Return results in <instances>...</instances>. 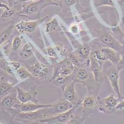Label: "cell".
Wrapping results in <instances>:
<instances>
[{"mask_svg":"<svg viewBox=\"0 0 124 124\" xmlns=\"http://www.w3.org/2000/svg\"><path fill=\"white\" fill-rule=\"evenodd\" d=\"M48 108H41L35 111L18 113L14 117V120L26 123L36 122L40 119L48 117Z\"/></svg>","mask_w":124,"mask_h":124,"instance_id":"1","label":"cell"},{"mask_svg":"<svg viewBox=\"0 0 124 124\" xmlns=\"http://www.w3.org/2000/svg\"><path fill=\"white\" fill-rule=\"evenodd\" d=\"M60 4V2H54L52 0H39L23 5L20 13L27 16L37 15L47 6L51 5L58 6Z\"/></svg>","mask_w":124,"mask_h":124,"instance_id":"2","label":"cell"},{"mask_svg":"<svg viewBox=\"0 0 124 124\" xmlns=\"http://www.w3.org/2000/svg\"><path fill=\"white\" fill-rule=\"evenodd\" d=\"M80 105H74L71 109L66 112L40 119L36 122L42 124H68L69 121L73 116L74 111Z\"/></svg>","mask_w":124,"mask_h":124,"instance_id":"3","label":"cell"},{"mask_svg":"<svg viewBox=\"0 0 124 124\" xmlns=\"http://www.w3.org/2000/svg\"><path fill=\"white\" fill-rule=\"evenodd\" d=\"M97 99V94L89 93L81 101L80 104L82 107V116L86 119L92 117L94 115L95 107L99 101Z\"/></svg>","mask_w":124,"mask_h":124,"instance_id":"4","label":"cell"},{"mask_svg":"<svg viewBox=\"0 0 124 124\" xmlns=\"http://www.w3.org/2000/svg\"><path fill=\"white\" fill-rule=\"evenodd\" d=\"M21 103L17 97V92L15 89V91H12L7 95L1 99L0 109L14 119L15 116L13 108L16 104Z\"/></svg>","mask_w":124,"mask_h":124,"instance_id":"5","label":"cell"},{"mask_svg":"<svg viewBox=\"0 0 124 124\" xmlns=\"http://www.w3.org/2000/svg\"><path fill=\"white\" fill-rule=\"evenodd\" d=\"M27 69L32 76L41 80L46 79L52 70L50 66L38 62L27 66Z\"/></svg>","mask_w":124,"mask_h":124,"instance_id":"6","label":"cell"},{"mask_svg":"<svg viewBox=\"0 0 124 124\" xmlns=\"http://www.w3.org/2000/svg\"><path fill=\"white\" fill-rule=\"evenodd\" d=\"M120 99L115 97L113 94H110L97 103L99 112L106 114H112L115 112V107L119 103Z\"/></svg>","mask_w":124,"mask_h":124,"instance_id":"7","label":"cell"},{"mask_svg":"<svg viewBox=\"0 0 124 124\" xmlns=\"http://www.w3.org/2000/svg\"><path fill=\"white\" fill-rule=\"evenodd\" d=\"M98 40L102 46L114 49L120 53L121 56L124 54V47L114 38L113 36L106 32H103L100 34Z\"/></svg>","mask_w":124,"mask_h":124,"instance_id":"8","label":"cell"},{"mask_svg":"<svg viewBox=\"0 0 124 124\" xmlns=\"http://www.w3.org/2000/svg\"><path fill=\"white\" fill-rule=\"evenodd\" d=\"M75 69V67L69 57L65 58L57 63L54 66L52 77H55L59 74L70 76L73 73Z\"/></svg>","mask_w":124,"mask_h":124,"instance_id":"9","label":"cell"},{"mask_svg":"<svg viewBox=\"0 0 124 124\" xmlns=\"http://www.w3.org/2000/svg\"><path fill=\"white\" fill-rule=\"evenodd\" d=\"M74 105L65 98H61L53 103L52 106L48 108L49 117L66 112Z\"/></svg>","mask_w":124,"mask_h":124,"instance_id":"10","label":"cell"},{"mask_svg":"<svg viewBox=\"0 0 124 124\" xmlns=\"http://www.w3.org/2000/svg\"><path fill=\"white\" fill-rule=\"evenodd\" d=\"M37 85H32L30 87V90L25 91L19 87H16L17 92V97L21 103H27L29 102L38 103L36 96L37 92L36 90Z\"/></svg>","mask_w":124,"mask_h":124,"instance_id":"11","label":"cell"},{"mask_svg":"<svg viewBox=\"0 0 124 124\" xmlns=\"http://www.w3.org/2000/svg\"><path fill=\"white\" fill-rule=\"evenodd\" d=\"M53 103L50 104H40L34 102H29L27 103H20L16 104L13 108L14 112L16 115L20 112H28L35 111L38 109L50 107L52 106Z\"/></svg>","mask_w":124,"mask_h":124,"instance_id":"12","label":"cell"},{"mask_svg":"<svg viewBox=\"0 0 124 124\" xmlns=\"http://www.w3.org/2000/svg\"><path fill=\"white\" fill-rule=\"evenodd\" d=\"M48 17L45 16L44 18L32 21H20L15 26V29L19 33H23L24 32L32 33L34 32L37 27L42 24L44 20Z\"/></svg>","mask_w":124,"mask_h":124,"instance_id":"13","label":"cell"},{"mask_svg":"<svg viewBox=\"0 0 124 124\" xmlns=\"http://www.w3.org/2000/svg\"><path fill=\"white\" fill-rule=\"evenodd\" d=\"M119 72L114 66H112L106 72V76L110 85L119 99H121V95L119 86Z\"/></svg>","mask_w":124,"mask_h":124,"instance_id":"14","label":"cell"},{"mask_svg":"<svg viewBox=\"0 0 124 124\" xmlns=\"http://www.w3.org/2000/svg\"><path fill=\"white\" fill-rule=\"evenodd\" d=\"M76 81L73 79L71 82L62 91L63 92V97L66 100L70 101L73 105L80 104V101L75 91V84Z\"/></svg>","mask_w":124,"mask_h":124,"instance_id":"15","label":"cell"},{"mask_svg":"<svg viewBox=\"0 0 124 124\" xmlns=\"http://www.w3.org/2000/svg\"><path fill=\"white\" fill-rule=\"evenodd\" d=\"M74 79V75L73 73L70 76L59 74L55 77H51L49 82L54 86L61 88L63 91L65 86Z\"/></svg>","mask_w":124,"mask_h":124,"instance_id":"16","label":"cell"},{"mask_svg":"<svg viewBox=\"0 0 124 124\" xmlns=\"http://www.w3.org/2000/svg\"><path fill=\"white\" fill-rule=\"evenodd\" d=\"M89 68L95 82L100 81L102 78V63L97 61L91 53L90 55Z\"/></svg>","mask_w":124,"mask_h":124,"instance_id":"17","label":"cell"},{"mask_svg":"<svg viewBox=\"0 0 124 124\" xmlns=\"http://www.w3.org/2000/svg\"><path fill=\"white\" fill-rule=\"evenodd\" d=\"M74 53L81 64H85L87 66L89 67L90 55L91 53L89 46L87 45L80 46L75 51Z\"/></svg>","mask_w":124,"mask_h":124,"instance_id":"18","label":"cell"},{"mask_svg":"<svg viewBox=\"0 0 124 124\" xmlns=\"http://www.w3.org/2000/svg\"><path fill=\"white\" fill-rule=\"evenodd\" d=\"M101 50L103 52L106 59L111 62L115 66L121 58V55L113 49L106 47H101Z\"/></svg>","mask_w":124,"mask_h":124,"instance_id":"19","label":"cell"},{"mask_svg":"<svg viewBox=\"0 0 124 124\" xmlns=\"http://www.w3.org/2000/svg\"><path fill=\"white\" fill-rule=\"evenodd\" d=\"M74 75V79L77 82L85 84L89 80V74L88 71L84 68H76L73 72Z\"/></svg>","mask_w":124,"mask_h":124,"instance_id":"20","label":"cell"},{"mask_svg":"<svg viewBox=\"0 0 124 124\" xmlns=\"http://www.w3.org/2000/svg\"><path fill=\"white\" fill-rule=\"evenodd\" d=\"M14 85V83L10 80L8 82H1L0 85V95L1 99L11 92V91Z\"/></svg>","mask_w":124,"mask_h":124,"instance_id":"21","label":"cell"},{"mask_svg":"<svg viewBox=\"0 0 124 124\" xmlns=\"http://www.w3.org/2000/svg\"><path fill=\"white\" fill-rule=\"evenodd\" d=\"M33 54L32 50L30 44L27 43L22 48L19 53L20 57L23 59L29 58Z\"/></svg>","mask_w":124,"mask_h":124,"instance_id":"22","label":"cell"},{"mask_svg":"<svg viewBox=\"0 0 124 124\" xmlns=\"http://www.w3.org/2000/svg\"><path fill=\"white\" fill-rule=\"evenodd\" d=\"M13 26L12 25H11L10 26L8 27L7 28L1 32L0 36V44L1 45L8 40L9 36L12 34V32H13Z\"/></svg>","mask_w":124,"mask_h":124,"instance_id":"23","label":"cell"},{"mask_svg":"<svg viewBox=\"0 0 124 124\" xmlns=\"http://www.w3.org/2000/svg\"><path fill=\"white\" fill-rule=\"evenodd\" d=\"M59 26L56 18H54L47 22L45 25V31L47 33H51L55 31Z\"/></svg>","mask_w":124,"mask_h":124,"instance_id":"24","label":"cell"},{"mask_svg":"<svg viewBox=\"0 0 124 124\" xmlns=\"http://www.w3.org/2000/svg\"><path fill=\"white\" fill-rule=\"evenodd\" d=\"M0 8L4 9L0 16V18L1 20L8 19L11 17L14 14V11L10 9L8 6L5 4L0 3Z\"/></svg>","mask_w":124,"mask_h":124,"instance_id":"25","label":"cell"},{"mask_svg":"<svg viewBox=\"0 0 124 124\" xmlns=\"http://www.w3.org/2000/svg\"><path fill=\"white\" fill-rule=\"evenodd\" d=\"M16 72L18 77L22 80H25L32 76L30 72L28 71L27 68L22 66H20V68L17 70Z\"/></svg>","mask_w":124,"mask_h":124,"instance_id":"26","label":"cell"},{"mask_svg":"<svg viewBox=\"0 0 124 124\" xmlns=\"http://www.w3.org/2000/svg\"><path fill=\"white\" fill-rule=\"evenodd\" d=\"M22 39L20 36H15L12 41L11 47L13 51H18L22 46Z\"/></svg>","mask_w":124,"mask_h":124,"instance_id":"27","label":"cell"},{"mask_svg":"<svg viewBox=\"0 0 124 124\" xmlns=\"http://www.w3.org/2000/svg\"><path fill=\"white\" fill-rule=\"evenodd\" d=\"M95 5L96 8L101 6H115L113 0H97L95 2Z\"/></svg>","mask_w":124,"mask_h":124,"instance_id":"28","label":"cell"},{"mask_svg":"<svg viewBox=\"0 0 124 124\" xmlns=\"http://www.w3.org/2000/svg\"><path fill=\"white\" fill-rule=\"evenodd\" d=\"M86 119L82 116H73L68 124H82Z\"/></svg>","mask_w":124,"mask_h":124,"instance_id":"29","label":"cell"},{"mask_svg":"<svg viewBox=\"0 0 124 124\" xmlns=\"http://www.w3.org/2000/svg\"><path fill=\"white\" fill-rule=\"evenodd\" d=\"M69 30L71 33L76 35L80 32V27L78 23H72L69 27Z\"/></svg>","mask_w":124,"mask_h":124,"instance_id":"30","label":"cell"},{"mask_svg":"<svg viewBox=\"0 0 124 124\" xmlns=\"http://www.w3.org/2000/svg\"><path fill=\"white\" fill-rule=\"evenodd\" d=\"M115 68L119 71L124 69V54L121 56V58L119 62L115 66Z\"/></svg>","mask_w":124,"mask_h":124,"instance_id":"31","label":"cell"},{"mask_svg":"<svg viewBox=\"0 0 124 124\" xmlns=\"http://www.w3.org/2000/svg\"><path fill=\"white\" fill-rule=\"evenodd\" d=\"M47 53L48 55L51 57H53V58L57 57L56 51L52 47H49L47 49Z\"/></svg>","mask_w":124,"mask_h":124,"instance_id":"32","label":"cell"},{"mask_svg":"<svg viewBox=\"0 0 124 124\" xmlns=\"http://www.w3.org/2000/svg\"><path fill=\"white\" fill-rule=\"evenodd\" d=\"M11 64V65L13 67V68H14V69L16 70H18L19 68L20 67V64L18 62H10Z\"/></svg>","mask_w":124,"mask_h":124,"instance_id":"33","label":"cell"},{"mask_svg":"<svg viewBox=\"0 0 124 124\" xmlns=\"http://www.w3.org/2000/svg\"><path fill=\"white\" fill-rule=\"evenodd\" d=\"M64 0L66 2V3L69 5L73 4L75 2L74 1V0Z\"/></svg>","mask_w":124,"mask_h":124,"instance_id":"34","label":"cell"},{"mask_svg":"<svg viewBox=\"0 0 124 124\" xmlns=\"http://www.w3.org/2000/svg\"><path fill=\"white\" fill-rule=\"evenodd\" d=\"M22 0H15V1L14 2V4H18V3H19L21 2V1H22Z\"/></svg>","mask_w":124,"mask_h":124,"instance_id":"35","label":"cell"},{"mask_svg":"<svg viewBox=\"0 0 124 124\" xmlns=\"http://www.w3.org/2000/svg\"><path fill=\"white\" fill-rule=\"evenodd\" d=\"M36 0H22L21 2H27V1H36ZM20 2V3H21Z\"/></svg>","mask_w":124,"mask_h":124,"instance_id":"36","label":"cell"},{"mask_svg":"<svg viewBox=\"0 0 124 124\" xmlns=\"http://www.w3.org/2000/svg\"></svg>","mask_w":124,"mask_h":124,"instance_id":"37","label":"cell"}]
</instances>
